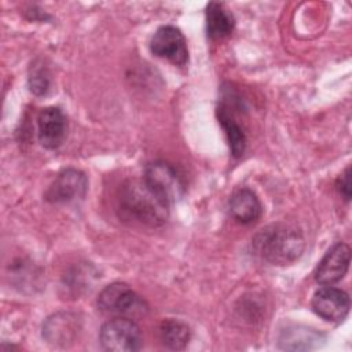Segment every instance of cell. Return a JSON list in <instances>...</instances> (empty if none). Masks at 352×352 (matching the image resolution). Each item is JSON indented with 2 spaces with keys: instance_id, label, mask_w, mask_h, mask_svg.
<instances>
[{
  "instance_id": "6da1fadb",
  "label": "cell",
  "mask_w": 352,
  "mask_h": 352,
  "mask_svg": "<svg viewBox=\"0 0 352 352\" xmlns=\"http://www.w3.org/2000/svg\"><path fill=\"white\" fill-rule=\"evenodd\" d=\"M256 256L274 265L296 261L304 252V235L296 226L276 223L261 228L252 239Z\"/></svg>"
},
{
  "instance_id": "7a4b0ae2",
  "label": "cell",
  "mask_w": 352,
  "mask_h": 352,
  "mask_svg": "<svg viewBox=\"0 0 352 352\" xmlns=\"http://www.w3.org/2000/svg\"><path fill=\"white\" fill-rule=\"evenodd\" d=\"M120 208L128 219L157 227L166 221L169 205L154 194L142 180L126 182L120 191Z\"/></svg>"
},
{
  "instance_id": "3957f363",
  "label": "cell",
  "mask_w": 352,
  "mask_h": 352,
  "mask_svg": "<svg viewBox=\"0 0 352 352\" xmlns=\"http://www.w3.org/2000/svg\"><path fill=\"white\" fill-rule=\"evenodd\" d=\"M98 307L102 312L116 315V318L139 319L148 314L146 300L133 292L124 282L107 285L98 297Z\"/></svg>"
},
{
  "instance_id": "277c9868",
  "label": "cell",
  "mask_w": 352,
  "mask_h": 352,
  "mask_svg": "<svg viewBox=\"0 0 352 352\" xmlns=\"http://www.w3.org/2000/svg\"><path fill=\"white\" fill-rule=\"evenodd\" d=\"M143 182L168 205L175 204L183 195L184 186L176 169L165 161H154L144 168Z\"/></svg>"
},
{
  "instance_id": "5b68a950",
  "label": "cell",
  "mask_w": 352,
  "mask_h": 352,
  "mask_svg": "<svg viewBox=\"0 0 352 352\" xmlns=\"http://www.w3.org/2000/svg\"><path fill=\"white\" fill-rule=\"evenodd\" d=\"M99 340L106 351L131 352L142 346V333L135 320L114 318L107 320L99 333Z\"/></svg>"
},
{
  "instance_id": "8992f818",
  "label": "cell",
  "mask_w": 352,
  "mask_h": 352,
  "mask_svg": "<svg viewBox=\"0 0 352 352\" xmlns=\"http://www.w3.org/2000/svg\"><path fill=\"white\" fill-rule=\"evenodd\" d=\"M88 179L84 172L67 168L58 173L44 194L45 201L51 204H70L82 199L87 194Z\"/></svg>"
},
{
  "instance_id": "52a82bcc",
  "label": "cell",
  "mask_w": 352,
  "mask_h": 352,
  "mask_svg": "<svg viewBox=\"0 0 352 352\" xmlns=\"http://www.w3.org/2000/svg\"><path fill=\"white\" fill-rule=\"evenodd\" d=\"M150 50L154 55L177 66H184L188 60L187 41L180 29L170 25L157 29L150 40Z\"/></svg>"
},
{
  "instance_id": "ba28073f",
  "label": "cell",
  "mask_w": 352,
  "mask_h": 352,
  "mask_svg": "<svg viewBox=\"0 0 352 352\" xmlns=\"http://www.w3.org/2000/svg\"><path fill=\"white\" fill-rule=\"evenodd\" d=\"M311 307L322 319L327 322H341L349 312L351 300L346 292L327 285L315 292Z\"/></svg>"
},
{
  "instance_id": "9c48e42d",
  "label": "cell",
  "mask_w": 352,
  "mask_h": 352,
  "mask_svg": "<svg viewBox=\"0 0 352 352\" xmlns=\"http://www.w3.org/2000/svg\"><path fill=\"white\" fill-rule=\"evenodd\" d=\"M351 261V249L346 243L338 242L323 256L320 263L315 270V280L320 285H333L340 282L348 268Z\"/></svg>"
},
{
  "instance_id": "30bf717a",
  "label": "cell",
  "mask_w": 352,
  "mask_h": 352,
  "mask_svg": "<svg viewBox=\"0 0 352 352\" xmlns=\"http://www.w3.org/2000/svg\"><path fill=\"white\" fill-rule=\"evenodd\" d=\"M37 136L43 147L48 150L58 148L66 136V117L59 107H45L37 117Z\"/></svg>"
},
{
  "instance_id": "8fae6325",
  "label": "cell",
  "mask_w": 352,
  "mask_h": 352,
  "mask_svg": "<svg viewBox=\"0 0 352 352\" xmlns=\"http://www.w3.org/2000/svg\"><path fill=\"white\" fill-rule=\"evenodd\" d=\"M263 206L257 195L249 188L236 190L230 198V213L231 216L242 223L250 224L260 219Z\"/></svg>"
},
{
  "instance_id": "7c38bea8",
  "label": "cell",
  "mask_w": 352,
  "mask_h": 352,
  "mask_svg": "<svg viewBox=\"0 0 352 352\" xmlns=\"http://www.w3.org/2000/svg\"><path fill=\"white\" fill-rule=\"evenodd\" d=\"M220 125L223 126L231 153L234 157H242L246 150V135L242 125L236 121L234 111H230L228 106L221 100L216 110Z\"/></svg>"
},
{
  "instance_id": "4fadbf2b",
  "label": "cell",
  "mask_w": 352,
  "mask_h": 352,
  "mask_svg": "<svg viewBox=\"0 0 352 352\" xmlns=\"http://www.w3.org/2000/svg\"><path fill=\"white\" fill-rule=\"evenodd\" d=\"M235 26L232 14L221 4L212 1L206 7V33L210 40H220L231 34Z\"/></svg>"
},
{
  "instance_id": "5bb4252c",
  "label": "cell",
  "mask_w": 352,
  "mask_h": 352,
  "mask_svg": "<svg viewBox=\"0 0 352 352\" xmlns=\"http://www.w3.org/2000/svg\"><path fill=\"white\" fill-rule=\"evenodd\" d=\"M320 334L312 329L307 327H293L283 331L279 338L280 348L292 349V351H304L314 349L319 346Z\"/></svg>"
},
{
  "instance_id": "9a60e30c",
  "label": "cell",
  "mask_w": 352,
  "mask_h": 352,
  "mask_svg": "<svg viewBox=\"0 0 352 352\" xmlns=\"http://www.w3.org/2000/svg\"><path fill=\"white\" fill-rule=\"evenodd\" d=\"M161 342L173 351L184 349L190 340V329L180 320L165 319L160 324Z\"/></svg>"
},
{
  "instance_id": "2e32d148",
  "label": "cell",
  "mask_w": 352,
  "mask_h": 352,
  "mask_svg": "<svg viewBox=\"0 0 352 352\" xmlns=\"http://www.w3.org/2000/svg\"><path fill=\"white\" fill-rule=\"evenodd\" d=\"M74 334V326H72L70 320H66L65 318H58L54 316L47 320L45 326L43 327V336L48 340V342L54 344H66L67 341L72 340Z\"/></svg>"
},
{
  "instance_id": "e0dca14e",
  "label": "cell",
  "mask_w": 352,
  "mask_h": 352,
  "mask_svg": "<svg viewBox=\"0 0 352 352\" xmlns=\"http://www.w3.org/2000/svg\"><path fill=\"white\" fill-rule=\"evenodd\" d=\"M29 87L36 95H44L50 89V74L47 67L43 65H36L30 67L29 73Z\"/></svg>"
},
{
  "instance_id": "ac0fdd59",
  "label": "cell",
  "mask_w": 352,
  "mask_h": 352,
  "mask_svg": "<svg viewBox=\"0 0 352 352\" xmlns=\"http://www.w3.org/2000/svg\"><path fill=\"white\" fill-rule=\"evenodd\" d=\"M336 186H337L340 195H342V198L345 201H349L351 199V169H349V166L344 170L342 175H340Z\"/></svg>"
}]
</instances>
